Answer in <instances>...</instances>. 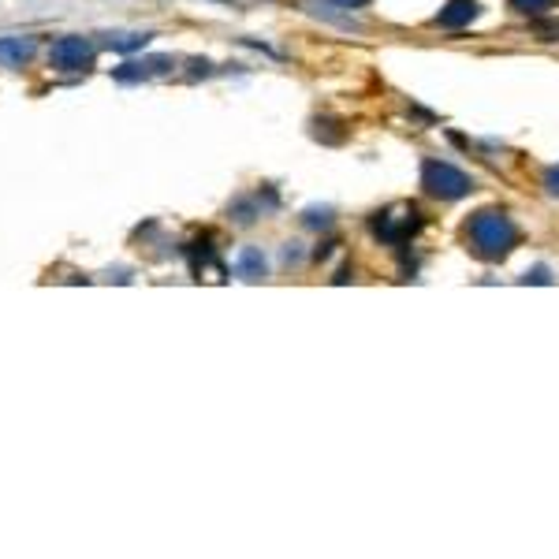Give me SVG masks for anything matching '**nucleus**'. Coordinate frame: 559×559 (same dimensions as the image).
Returning a JSON list of instances; mask_svg holds the SVG:
<instances>
[{"label": "nucleus", "instance_id": "1", "mask_svg": "<svg viewBox=\"0 0 559 559\" xmlns=\"http://www.w3.org/2000/svg\"><path fill=\"white\" fill-rule=\"evenodd\" d=\"M462 239L474 258L503 261L518 246V224L508 216V209H477L462 228Z\"/></svg>", "mask_w": 559, "mask_h": 559}, {"label": "nucleus", "instance_id": "7", "mask_svg": "<svg viewBox=\"0 0 559 559\" xmlns=\"http://www.w3.org/2000/svg\"><path fill=\"white\" fill-rule=\"evenodd\" d=\"M236 273L243 280H265V254L258 246H243L236 258Z\"/></svg>", "mask_w": 559, "mask_h": 559}, {"label": "nucleus", "instance_id": "11", "mask_svg": "<svg viewBox=\"0 0 559 559\" xmlns=\"http://www.w3.org/2000/svg\"><path fill=\"white\" fill-rule=\"evenodd\" d=\"M545 187H548V194H555V198H559V165L545 172Z\"/></svg>", "mask_w": 559, "mask_h": 559}, {"label": "nucleus", "instance_id": "4", "mask_svg": "<svg viewBox=\"0 0 559 559\" xmlns=\"http://www.w3.org/2000/svg\"><path fill=\"white\" fill-rule=\"evenodd\" d=\"M175 67L172 57H146V60H128L113 71L116 82H142V79H153V75H168Z\"/></svg>", "mask_w": 559, "mask_h": 559}, {"label": "nucleus", "instance_id": "9", "mask_svg": "<svg viewBox=\"0 0 559 559\" xmlns=\"http://www.w3.org/2000/svg\"><path fill=\"white\" fill-rule=\"evenodd\" d=\"M518 15H548L559 0H508Z\"/></svg>", "mask_w": 559, "mask_h": 559}, {"label": "nucleus", "instance_id": "6", "mask_svg": "<svg viewBox=\"0 0 559 559\" xmlns=\"http://www.w3.org/2000/svg\"><path fill=\"white\" fill-rule=\"evenodd\" d=\"M34 38H0V64L4 67H23L34 60Z\"/></svg>", "mask_w": 559, "mask_h": 559}, {"label": "nucleus", "instance_id": "3", "mask_svg": "<svg viewBox=\"0 0 559 559\" xmlns=\"http://www.w3.org/2000/svg\"><path fill=\"white\" fill-rule=\"evenodd\" d=\"M94 42L82 38V34H67V38L52 42L49 49V64L57 71H86L89 64H94Z\"/></svg>", "mask_w": 559, "mask_h": 559}, {"label": "nucleus", "instance_id": "8", "mask_svg": "<svg viewBox=\"0 0 559 559\" xmlns=\"http://www.w3.org/2000/svg\"><path fill=\"white\" fill-rule=\"evenodd\" d=\"M150 42V34H108L105 45L116 49V52H131V49H142Z\"/></svg>", "mask_w": 559, "mask_h": 559}, {"label": "nucleus", "instance_id": "5", "mask_svg": "<svg viewBox=\"0 0 559 559\" xmlns=\"http://www.w3.org/2000/svg\"><path fill=\"white\" fill-rule=\"evenodd\" d=\"M477 15H481L477 0H447V4L437 12L432 27H440V30H462V27H470Z\"/></svg>", "mask_w": 559, "mask_h": 559}, {"label": "nucleus", "instance_id": "2", "mask_svg": "<svg viewBox=\"0 0 559 559\" xmlns=\"http://www.w3.org/2000/svg\"><path fill=\"white\" fill-rule=\"evenodd\" d=\"M422 187H425V194L440 198V202H459V198H466L474 190V179L440 157H425L422 160Z\"/></svg>", "mask_w": 559, "mask_h": 559}, {"label": "nucleus", "instance_id": "10", "mask_svg": "<svg viewBox=\"0 0 559 559\" xmlns=\"http://www.w3.org/2000/svg\"><path fill=\"white\" fill-rule=\"evenodd\" d=\"M324 4L339 12H358V8H369V0H324Z\"/></svg>", "mask_w": 559, "mask_h": 559}]
</instances>
